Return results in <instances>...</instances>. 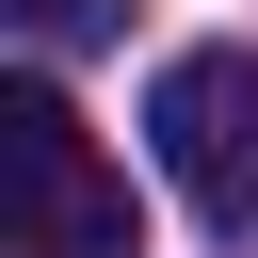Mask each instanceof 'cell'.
Instances as JSON below:
<instances>
[{
  "mask_svg": "<svg viewBox=\"0 0 258 258\" xmlns=\"http://www.w3.org/2000/svg\"><path fill=\"white\" fill-rule=\"evenodd\" d=\"M0 177H16L0 258H145L129 177L81 145V113H64V81H48V64H32V81H0Z\"/></svg>",
  "mask_w": 258,
  "mask_h": 258,
  "instance_id": "obj_1",
  "label": "cell"
},
{
  "mask_svg": "<svg viewBox=\"0 0 258 258\" xmlns=\"http://www.w3.org/2000/svg\"><path fill=\"white\" fill-rule=\"evenodd\" d=\"M145 145L210 242H258V48H177L145 81Z\"/></svg>",
  "mask_w": 258,
  "mask_h": 258,
  "instance_id": "obj_2",
  "label": "cell"
},
{
  "mask_svg": "<svg viewBox=\"0 0 258 258\" xmlns=\"http://www.w3.org/2000/svg\"><path fill=\"white\" fill-rule=\"evenodd\" d=\"M16 32H32V48H97V32H113V0H16Z\"/></svg>",
  "mask_w": 258,
  "mask_h": 258,
  "instance_id": "obj_3",
  "label": "cell"
}]
</instances>
